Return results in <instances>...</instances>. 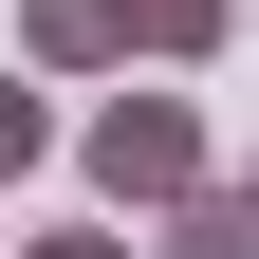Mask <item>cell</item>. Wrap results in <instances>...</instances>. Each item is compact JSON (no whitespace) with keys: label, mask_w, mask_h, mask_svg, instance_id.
<instances>
[{"label":"cell","mask_w":259,"mask_h":259,"mask_svg":"<svg viewBox=\"0 0 259 259\" xmlns=\"http://www.w3.org/2000/svg\"><path fill=\"white\" fill-rule=\"evenodd\" d=\"M74 167H93V222H148V241H167L185 204H222L185 93H93V111H74Z\"/></svg>","instance_id":"cell-1"},{"label":"cell","mask_w":259,"mask_h":259,"mask_svg":"<svg viewBox=\"0 0 259 259\" xmlns=\"http://www.w3.org/2000/svg\"><path fill=\"white\" fill-rule=\"evenodd\" d=\"M19 56L37 74H130V0H19Z\"/></svg>","instance_id":"cell-2"},{"label":"cell","mask_w":259,"mask_h":259,"mask_svg":"<svg viewBox=\"0 0 259 259\" xmlns=\"http://www.w3.org/2000/svg\"><path fill=\"white\" fill-rule=\"evenodd\" d=\"M222 19H241V0H130V56H148V74H204Z\"/></svg>","instance_id":"cell-3"},{"label":"cell","mask_w":259,"mask_h":259,"mask_svg":"<svg viewBox=\"0 0 259 259\" xmlns=\"http://www.w3.org/2000/svg\"><path fill=\"white\" fill-rule=\"evenodd\" d=\"M56 148H74V130H56V93H37V74H0V185H37Z\"/></svg>","instance_id":"cell-4"},{"label":"cell","mask_w":259,"mask_h":259,"mask_svg":"<svg viewBox=\"0 0 259 259\" xmlns=\"http://www.w3.org/2000/svg\"><path fill=\"white\" fill-rule=\"evenodd\" d=\"M148 259H259V204H241V185H222V204H185V222H167V241H148Z\"/></svg>","instance_id":"cell-5"},{"label":"cell","mask_w":259,"mask_h":259,"mask_svg":"<svg viewBox=\"0 0 259 259\" xmlns=\"http://www.w3.org/2000/svg\"><path fill=\"white\" fill-rule=\"evenodd\" d=\"M19 259H148V241H130V222H37Z\"/></svg>","instance_id":"cell-6"},{"label":"cell","mask_w":259,"mask_h":259,"mask_svg":"<svg viewBox=\"0 0 259 259\" xmlns=\"http://www.w3.org/2000/svg\"><path fill=\"white\" fill-rule=\"evenodd\" d=\"M241 204H259V148H241Z\"/></svg>","instance_id":"cell-7"}]
</instances>
